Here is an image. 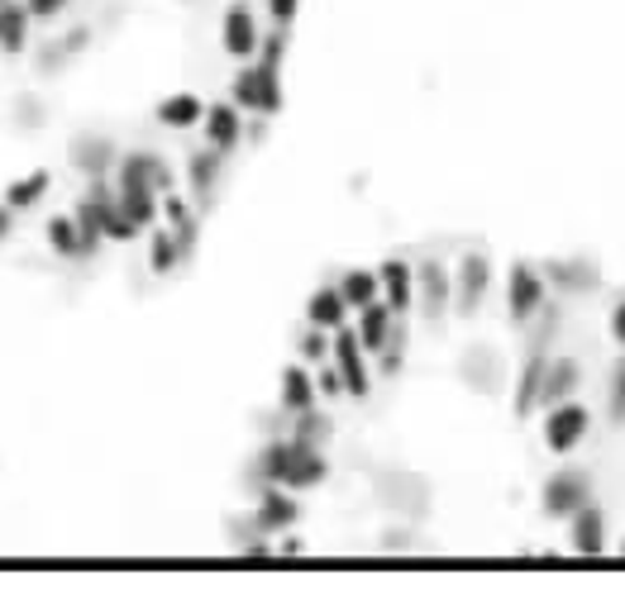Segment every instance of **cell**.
I'll use <instances>...</instances> for the list:
<instances>
[{"mask_svg": "<svg viewBox=\"0 0 625 595\" xmlns=\"http://www.w3.org/2000/svg\"><path fill=\"white\" fill-rule=\"evenodd\" d=\"M229 100L239 105V110L258 115V119L278 115V110H282V68H268V62L249 58L239 72H234V82H229Z\"/></svg>", "mask_w": 625, "mask_h": 595, "instance_id": "1", "label": "cell"}, {"mask_svg": "<svg viewBox=\"0 0 625 595\" xmlns=\"http://www.w3.org/2000/svg\"><path fill=\"white\" fill-rule=\"evenodd\" d=\"M544 290H550V282H544L540 267H530V262H511V272H506V314H511L516 329H530L540 320Z\"/></svg>", "mask_w": 625, "mask_h": 595, "instance_id": "2", "label": "cell"}, {"mask_svg": "<svg viewBox=\"0 0 625 595\" xmlns=\"http://www.w3.org/2000/svg\"><path fill=\"white\" fill-rule=\"evenodd\" d=\"M173 187H177V177H173V167H167L158 153L134 148V153L115 157V191H153V195H163Z\"/></svg>", "mask_w": 625, "mask_h": 595, "instance_id": "3", "label": "cell"}, {"mask_svg": "<svg viewBox=\"0 0 625 595\" xmlns=\"http://www.w3.org/2000/svg\"><path fill=\"white\" fill-rule=\"evenodd\" d=\"M544 324L535 329V338H530L526 348V367H520V381H516V419H526L530 409H535V395H540V377L544 367H550V338H554V310H540Z\"/></svg>", "mask_w": 625, "mask_h": 595, "instance_id": "4", "label": "cell"}, {"mask_svg": "<svg viewBox=\"0 0 625 595\" xmlns=\"http://www.w3.org/2000/svg\"><path fill=\"white\" fill-rule=\"evenodd\" d=\"M330 362L334 372L344 377V395H354V401H363V395L373 391V377H368V353H363V343L354 329H334V343H330Z\"/></svg>", "mask_w": 625, "mask_h": 595, "instance_id": "5", "label": "cell"}, {"mask_svg": "<svg viewBox=\"0 0 625 595\" xmlns=\"http://www.w3.org/2000/svg\"><path fill=\"white\" fill-rule=\"evenodd\" d=\"M377 500H382L387 510L406 514V520H425L429 486H425V476H411V472H382L377 476Z\"/></svg>", "mask_w": 625, "mask_h": 595, "instance_id": "6", "label": "cell"}, {"mask_svg": "<svg viewBox=\"0 0 625 595\" xmlns=\"http://www.w3.org/2000/svg\"><path fill=\"white\" fill-rule=\"evenodd\" d=\"M487 286H492V258L487 253H463L459 258V272H453V310L463 314H477L487 300Z\"/></svg>", "mask_w": 625, "mask_h": 595, "instance_id": "7", "label": "cell"}, {"mask_svg": "<svg viewBox=\"0 0 625 595\" xmlns=\"http://www.w3.org/2000/svg\"><path fill=\"white\" fill-rule=\"evenodd\" d=\"M588 425H592V415L578 401L550 405V415H544V448L550 453H573V448L588 439Z\"/></svg>", "mask_w": 625, "mask_h": 595, "instance_id": "8", "label": "cell"}, {"mask_svg": "<svg viewBox=\"0 0 625 595\" xmlns=\"http://www.w3.org/2000/svg\"><path fill=\"white\" fill-rule=\"evenodd\" d=\"M588 500H592V476L578 472V467H568V472H554L550 481H544L540 505H544V514H550V520H564V514L582 510Z\"/></svg>", "mask_w": 625, "mask_h": 595, "instance_id": "9", "label": "cell"}, {"mask_svg": "<svg viewBox=\"0 0 625 595\" xmlns=\"http://www.w3.org/2000/svg\"><path fill=\"white\" fill-rule=\"evenodd\" d=\"M459 377H463V386L477 391V395H502L506 362H502V353L492 348V343H473V348L463 353V362H459Z\"/></svg>", "mask_w": 625, "mask_h": 595, "instance_id": "10", "label": "cell"}, {"mask_svg": "<svg viewBox=\"0 0 625 595\" xmlns=\"http://www.w3.org/2000/svg\"><path fill=\"white\" fill-rule=\"evenodd\" d=\"M415 296H421V314L429 324L445 320V310L453 300V276L445 272V262L439 258H425L421 267H415Z\"/></svg>", "mask_w": 625, "mask_h": 595, "instance_id": "11", "label": "cell"}, {"mask_svg": "<svg viewBox=\"0 0 625 595\" xmlns=\"http://www.w3.org/2000/svg\"><path fill=\"white\" fill-rule=\"evenodd\" d=\"M258 20H253V10H249V0H234V5L225 10V20H220V44H225L229 58H239V62H249L253 52H258Z\"/></svg>", "mask_w": 625, "mask_h": 595, "instance_id": "12", "label": "cell"}, {"mask_svg": "<svg viewBox=\"0 0 625 595\" xmlns=\"http://www.w3.org/2000/svg\"><path fill=\"white\" fill-rule=\"evenodd\" d=\"M296 520H302L296 491H286V486H263V491H258V510L249 520L258 534H282V528H292Z\"/></svg>", "mask_w": 625, "mask_h": 595, "instance_id": "13", "label": "cell"}, {"mask_svg": "<svg viewBox=\"0 0 625 595\" xmlns=\"http://www.w3.org/2000/svg\"><path fill=\"white\" fill-rule=\"evenodd\" d=\"M201 129H205V148L234 153L239 148V139H244V110L234 100H215V105H205Z\"/></svg>", "mask_w": 625, "mask_h": 595, "instance_id": "14", "label": "cell"}, {"mask_svg": "<svg viewBox=\"0 0 625 595\" xmlns=\"http://www.w3.org/2000/svg\"><path fill=\"white\" fill-rule=\"evenodd\" d=\"M292 443V439H286ZM330 476V462H325L320 448H306V443H292L286 448V467H282V486L286 491H310Z\"/></svg>", "mask_w": 625, "mask_h": 595, "instance_id": "15", "label": "cell"}, {"mask_svg": "<svg viewBox=\"0 0 625 595\" xmlns=\"http://www.w3.org/2000/svg\"><path fill=\"white\" fill-rule=\"evenodd\" d=\"M377 286H382V300L401 320V314L411 310V300H415V267L411 262H401V258H387L382 267H377Z\"/></svg>", "mask_w": 625, "mask_h": 595, "instance_id": "16", "label": "cell"}, {"mask_svg": "<svg viewBox=\"0 0 625 595\" xmlns=\"http://www.w3.org/2000/svg\"><path fill=\"white\" fill-rule=\"evenodd\" d=\"M68 157H72V167L82 171V177H91V181H106L110 171H115V157H120V148H115L110 139H91V134H82L68 148Z\"/></svg>", "mask_w": 625, "mask_h": 595, "instance_id": "17", "label": "cell"}, {"mask_svg": "<svg viewBox=\"0 0 625 595\" xmlns=\"http://www.w3.org/2000/svg\"><path fill=\"white\" fill-rule=\"evenodd\" d=\"M582 386V367L573 362V357H550V367H544L540 377V395L535 405H558V401H573V391Z\"/></svg>", "mask_w": 625, "mask_h": 595, "instance_id": "18", "label": "cell"}, {"mask_svg": "<svg viewBox=\"0 0 625 595\" xmlns=\"http://www.w3.org/2000/svg\"><path fill=\"white\" fill-rule=\"evenodd\" d=\"M392 329H397V314H392V306H387L382 296L377 300H368V306L358 310V343H363V353H382L387 348V338H392Z\"/></svg>", "mask_w": 625, "mask_h": 595, "instance_id": "19", "label": "cell"}, {"mask_svg": "<svg viewBox=\"0 0 625 595\" xmlns=\"http://www.w3.org/2000/svg\"><path fill=\"white\" fill-rule=\"evenodd\" d=\"M568 520H573V548H578V558H602L606 552V514L588 500V505L573 510Z\"/></svg>", "mask_w": 625, "mask_h": 595, "instance_id": "20", "label": "cell"}, {"mask_svg": "<svg viewBox=\"0 0 625 595\" xmlns=\"http://www.w3.org/2000/svg\"><path fill=\"white\" fill-rule=\"evenodd\" d=\"M544 282H554L558 290H568V296H582V290H597L602 286V276H597V267L588 258H558V262H550L544 267Z\"/></svg>", "mask_w": 625, "mask_h": 595, "instance_id": "21", "label": "cell"}, {"mask_svg": "<svg viewBox=\"0 0 625 595\" xmlns=\"http://www.w3.org/2000/svg\"><path fill=\"white\" fill-rule=\"evenodd\" d=\"M306 324L325 329V334H334V329H344V324H349V306H344L340 286H320L316 296L306 300Z\"/></svg>", "mask_w": 625, "mask_h": 595, "instance_id": "22", "label": "cell"}, {"mask_svg": "<svg viewBox=\"0 0 625 595\" xmlns=\"http://www.w3.org/2000/svg\"><path fill=\"white\" fill-rule=\"evenodd\" d=\"M220 167H225V153H215V148H201V153L187 163V181H191V195H197V205H211V201H215Z\"/></svg>", "mask_w": 625, "mask_h": 595, "instance_id": "23", "label": "cell"}, {"mask_svg": "<svg viewBox=\"0 0 625 595\" xmlns=\"http://www.w3.org/2000/svg\"><path fill=\"white\" fill-rule=\"evenodd\" d=\"M158 215L167 219V229L181 238V248L191 253V248H197V205L181 201L177 191H163V195H158Z\"/></svg>", "mask_w": 625, "mask_h": 595, "instance_id": "24", "label": "cell"}, {"mask_svg": "<svg viewBox=\"0 0 625 595\" xmlns=\"http://www.w3.org/2000/svg\"><path fill=\"white\" fill-rule=\"evenodd\" d=\"M48 191H54V171H48V167H34L30 177L10 181L5 205L15 210V215H24V210H38V205H44V195H48Z\"/></svg>", "mask_w": 625, "mask_h": 595, "instance_id": "25", "label": "cell"}, {"mask_svg": "<svg viewBox=\"0 0 625 595\" xmlns=\"http://www.w3.org/2000/svg\"><path fill=\"white\" fill-rule=\"evenodd\" d=\"M201 115H205V100L197 96V91H177V96L158 100V124L181 129V134H187V129H197Z\"/></svg>", "mask_w": 625, "mask_h": 595, "instance_id": "26", "label": "cell"}, {"mask_svg": "<svg viewBox=\"0 0 625 595\" xmlns=\"http://www.w3.org/2000/svg\"><path fill=\"white\" fill-rule=\"evenodd\" d=\"M316 377L306 372V367H286L282 372V395H278V405H282V415H302V409L316 405Z\"/></svg>", "mask_w": 625, "mask_h": 595, "instance_id": "27", "label": "cell"}, {"mask_svg": "<svg viewBox=\"0 0 625 595\" xmlns=\"http://www.w3.org/2000/svg\"><path fill=\"white\" fill-rule=\"evenodd\" d=\"M181 258H187L181 238L173 229H158V224H153V229H149V272L153 276H173Z\"/></svg>", "mask_w": 625, "mask_h": 595, "instance_id": "28", "label": "cell"}, {"mask_svg": "<svg viewBox=\"0 0 625 595\" xmlns=\"http://www.w3.org/2000/svg\"><path fill=\"white\" fill-rule=\"evenodd\" d=\"M30 15H24V5H15V0H5L0 5V52L5 58H15V52L30 48Z\"/></svg>", "mask_w": 625, "mask_h": 595, "instance_id": "29", "label": "cell"}, {"mask_svg": "<svg viewBox=\"0 0 625 595\" xmlns=\"http://www.w3.org/2000/svg\"><path fill=\"white\" fill-rule=\"evenodd\" d=\"M44 238H48V248H54V258H62V262L86 258V248H82V229H76V219H72V215H54V219H48Z\"/></svg>", "mask_w": 625, "mask_h": 595, "instance_id": "30", "label": "cell"}, {"mask_svg": "<svg viewBox=\"0 0 625 595\" xmlns=\"http://www.w3.org/2000/svg\"><path fill=\"white\" fill-rule=\"evenodd\" d=\"M334 286H340V296H344L349 310H363L368 300L382 296V286H377V272H368V267H349Z\"/></svg>", "mask_w": 625, "mask_h": 595, "instance_id": "31", "label": "cell"}, {"mask_svg": "<svg viewBox=\"0 0 625 595\" xmlns=\"http://www.w3.org/2000/svg\"><path fill=\"white\" fill-rule=\"evenodd\" d=\"M115 201H120V210L134 219L139 234L158 224V195H153V191H115Z\"/></svg>", "mask_w": 625, "mask_h": 595, "instance_id": "32", "label": "cell"}, {"mask_svg": "<svg viewBox=\"0 0 625 595\" xmlns=\"http://www.w3.org/2000/svg\"><path fill=\"white\" fill-rule=\"evenodd\" d=\"M20 5H24V15H30L34 24H54V20L68 15L72 0H20Z\"/></svg>", "mask_w": 625, "mask_h": 595, "instance_id": "33", "label": "cell"}, {"mask_svg": "<svg viewBox=\"0 0 625 595\" xmlns=\"http://www.w3.org/2000/svg\"><path fill=\"white\" fill-rule=\"evenodd\" d=\"M258 62H268V68H282V58H286V29H272L258 38V52H253Z\"/></svg>", "mask_w": 625, "mask_h": 595, "instance_id": "34", "label": "cell"}, {"mask_svg": "<svg viewBox=\"0 0 625 595\" xmlns=\"http://www.w3.org/2000/svg\"><path fill=\"white\" fill-rule=\"evenodd\" d=\"M302 357H306V362H325V357H330V334L310 324L302 334Z\"/></svg>", "mask_w": 625, "mask_h": 595, "instance_id": "35", "label": "cell"}, {"mask_svg": "<svg viewBox=\"0 0 625 595\" xmlns=\"http://www.w3.org/2000/svg\"><path fill=\"white\" fill-rule=\"evenodd\" d=\"M611 425H625V357L611 372Z\"/></svg>", "mask_w": 625, "mask_h": 595, "instance_id": "36", "label": "cell"}, {"mask_svg": "<svg viewBox=\"0 0 625 595\" xmlns=\"http://www.w3.org/2000/svg\"><path fill=\"white\" fill-rule=\"evenodd\" d=\"M15 124L20 129H38V124H44V100H38V96H20L15 100Z\"/></svg>", "mask_w": 625, "mask_h": 595, "instance_id": "37", "label": "cell"}, {"mask_svg": "<svg viewBox=\"0 0 625 595\" xmlns=\"http://www.w3.org/2000/svg\"><path fill=\"white\" fill-rule=\"evenodd\" d=\"M296 10H302V0H268V15H272V24H278V29H292Z\"/></svg>", "mask_w": 625, "mask_h": 595, "instance_id": "38", "label": "cell"}, {"mask_svg": "<svg viewBox=\"0 0 625 595\" xmlns=\"http://www.w3.org/2000/svg\"><path fill=\"white\" fill-rule=\"evenodd\" d=\"M316 391H320V395H330V401H340V395H344V377L334 372V362H330V367H320V381H316Z\"/></svg>", "mask_w": 625, "mask_h": 595, "instance_id": "39", "label": "cell"}, {"mask_svg": "<svg viewBox=\"0 0 625 595\" xmlns=\"http://www.w3.org/2000/svg\"><path fill=\"white\" fill-rule=\"evenodd\" d=\"M611 334H616V343L625 348V296L616 300V310H611Z\"/></svg>", "mask_w": 625, "mask_h": 595, "instance_id": "40", "label": "cell"}, {"mask_svg": "<svg viewBox=\"0 0 625 595\" xmlns=\"http://www.w3.org/2000/svg\"><path fill=\"white\" fill-rule=\"evenodd\" d=\"M10 229H15V210H10L5 201H0V243L10 238Z\"/></svg>", "mask_w": 625, "mask_h": 595, "instance_id": "41", "label": "cell"}, {"mask_svg": "<svg viewBox=\"0 0 625 595\" xmlns=\"http://www.w3.org/2000/svg\"><path fill=\"white\" fill-rule=\"evenodd\" d=\"M282 558H302V538H286V544H282Z\"/></svg>", "mask_w": 625, "mask_h": 595, "instance_id": "42", "label": "cell"}, {"mask_svg": "<svg viewBox=\"0 0 625 595\" xmlns=\"http://www.w3.org/2000/svg\"><path fill=\"white\" fill-rule=\"evenodd\" d=\"M621 558H625V544H621Z\"/></svg>", "mask_w": 625, "mask_h": 595, "instance_id": "43", "label": "cell"}, {"mask_svg": "<svg viewBox=\"0 0 625 595\" xmlns=\"http://www.w3.org/2000/svg\"><path fill=\"white\" fill-rule=\"evenodd\" d=\"M181 5H191V0H181Z\"/></svg>", "mask_w": 625, "mask_h": 595, "instance_id": "44", "label": "cell"}, {"mask_svg": "<svg viewBox=\"0 0 625 595\" xmlns=\"http://www.w3.org/2000/svg\"><path fill=\"white\" fill-rule=\"evenodd\" d=\"M0 5H5V0H0Z\"/></svg>", "mask_w": 625, "mask_h": 595, "instance_id": "45", "label": "cell"}]
</instances>
